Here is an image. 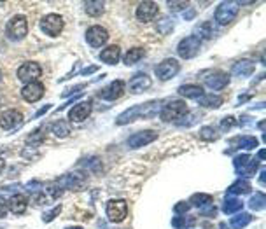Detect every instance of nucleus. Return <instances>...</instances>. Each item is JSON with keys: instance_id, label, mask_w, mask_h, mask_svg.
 Listing matches in <instances>:
<instances>
[{"instance_id": "obj_8", "label": "nucleus", "mask_w": 266, "mask_h": 229, "mask_svg": "<svg viewBox=\"0 0 266 229\" xmlns=\"http://www.w3.org/2000/svg\"><path fill=\"white\" fill-rule=\"evenodd\" d=\"M63 26H65V21L60 14H47L41 19V28L49 37H56L62 34Z\"/></svg>"}, {"instance_id": "obj_5", "label": "nucleus", "mask_w": 266, "mask_h": 229, "mask_svg": "<svg viewBox=\"0 0 266 229\" xmlns=\"http://www.w3.org/2000/svg\"><path fill=\"white\" fill-rule=\"evenodd\" d=\"M233 167L240 177H252L257 172L259 165H257L256 157H252L251 154H240L233 159Z\"/></svg>"}, {"instance_id": "obj_46", "label": "nucleus", "mask_w": 266, "mask_h": 229, "mask_svg": "<svg viewBox=\"0 0 266 229\" xmlns=\"http://www.w3.org/2000/svg\"><path fill=\"white\" fill-rule=\"evenodd\" d=\"M7 214V200L2 198V194H0V219H4Z\"/></svg>"}, {"instance_id": "obj_7", "label": "nucleus", "mask_w": 266, "mask_h": 229, "mask_svg": "<svg viewBox=\"0 0 266 229\" xmlns=\"http://www.w3.org/2000/svg\"><path fill=\"white\" fill-rule=\"evenodd\" d=\"M200 39L194 37V35H189V37H184L181 42H179L177 46V54L181 58H184V60H191L198 54V51H200Z\"/></svg>"}, {"instance_id": "obj_2", "label": "nucleus", "mask_w": 266, "mask_h": 229, "mask_svg": "<svg viewBox=\"0 0 266 229\" xmlns=\"http://www.w3.org/2000/svg\"><path fill=\"white\" fill-rule=\"evenodd\" d=\"M6 35L14 42H19L28 35V19L23 14H16L7 21Z\"/></svg>"}, {"instance_id": "obj_35", "label": "nucleus", "mask_w": 266, "mask_h": 229, "mask_svg": "<svg viewBox=\"0 0 266 229\" xmlns=\"http://www.w3.org/2000/svg\"><path fill=\"white\" fill-rule=\"evenodd\" d=\"M156 28L161 35H168L170 31L173 30V19L170 18H161L160 21L156 23Z\"/></svg>"}, {"instance_id": "obj_31", "label": "nucleus", "mask_w": 266, "mask_h": 229, "mask_svg": "<svg viewBox=\"0 0 266 229\" xmlns=\"http://www.w3.org/2000/svg\"><path fill=\"white\" fill-rule=\"evenodd\" d=\"M231 145H237V149L251 151V149L257 147V138L256 137H238V138H233Z\"/></svg>"}, {"instance_id": "obj_34", "label": "nucleus", "mask_w": 266, "mask_h": 229, "mask_svg": "<svg viewBox=\"0 0 266 229\" xmlns=\"http://www.w3.org/2000/svg\"><path fill=\"white\" fill-rule=\"evenodd\" d=\"M264 205H266V198L263 192H254V196L249 200V207H251L254 212L264 210Z\"/></svg>"}, {"instance_id": "obj_9", "label": "nucleus", "mask_w": 266, "mask_h": 229, "mask_svg": "<svg viewBox=\"0 0 266 229\" xmlns=\"http://www.w3.org/2000/svg\"><path fill=\"white\" fill-rule=\"evenodd\" d=\"M41 76H42V69L37 61H25L18 69V79L21 82H25V84L35 82Z\"/></svg>"}, {"instance_id": "obj_17", "label": "nucleus", "mask_w": 266, "mask_h": 229, "mask_svg": "<svg viewBox=\"0 0 266 229\" xmlns=\"http://www.w3.org/2000/svg\"><path fill=\"white\" fill-rule=\"evenodd\" d=\"M228 84H229V74L222 72V70H214L212 74H209L205 77V86L214 89V91H221Z\"/></svg>"}, {"instance_id": "obj_32", "label": "nucleus", "mask_w": 266, "mask_h": 229, "mask_svg": "<svg viewBox=\"0 0 266 229\" xmlns=\"http://www.w3.org/2000/svg\"><path fill=\"white\" fill-rule=\"evenodd\" d=\"M251 222H252V215L247 214V212H240V214L235 215L231 220H229V224H231L233 229H244L245 226H249Z\"/></svg>"}, {"instance_id": "obj_6", "label": "nucleus", "mask_w": 266, "mask_h": 229, "mask_svg": "<svg viewBox=\"0 0 266 229\" xmlns=\"http://www.w3.org/2000/svg\"><path fill=\"white\" fill-rule=\"evenodd\" d=\"M105 214L110 222H123L128 215V203L125 200H110L105 205Z\"/></svg>"}, {"instance_id": "obj_43", "label": "nucleus", "mask_w": 266, "mask_h": 229, "mask_svg": "<svg viewBox=\"0 0 266 229\" xmlns=\"http://www.w3.org/2000/svg\"><path fill=\"white\" fill-rule=\"evenodd\" d=\"M189 208H191V205L186 203V201H179V203L173 207V210H175V214H188Z\"/></svg>"}, {"instance_id": "obj_3", "label": "nucleus", "mask_w": 266, "mask_h": 229, "mask_svg": "<svg viewBox=\"0 0 266 229\" xmlns=\"http://www.w3.org/2000/svg\"><path fill=\"white\" fill-rule=\"evenodd\" d=\"M188 114V105L184 100H170L160 109V117L165 122H175L181 121Z\"/></svg>"}, {"instance_id": "obj_11", "label": "nucleus", "mask_w": 266, "mask_h": 229, "mask_svg": "<svg viewBox=\"0 0 266 229\" xmlns=\"http://www.w3.org/2000/svg\"><path fill=\"white\" fill-rule=\"evenodd\" d=\"M84 37H86V42H88L91 47H102L107 41H109V31H107L104 26L95 25L86 30Z\"/></svg>"}, {"instance_id": "obj_37", "label": "nucleus", "mask_w": 266, "mask_h": 229, "mask_svg": "<svg viewBox=\"0 0 266 229\" xmlns=\"http://www.w3.org/2000/svg\"><path fill=\"white\" fill-rule=\"evenodd\" d=\"M200 138H201V140H207V142L217 140L216 129H214L212 126H203V128L200 129Z\"/></svg>"}, {"instance_id": "obj_29", "label": "nucleus", "mask_w": 266, "mask_h": 229, "mask_svg": "<svg viewBox=\"0 0 266 229\" xmlns=\"http://www.w3.org/2000/svg\"><path fill=\"white\" fill-rule=\"evenodd\" d=\"M51 132H53L54 137L58 138H67L70 135V124L69 121H63V119H58L51 124Z\"/></svg>"}, {"instance_id": "obj_25", "label": "nucleus", "mask_w": 266, "mask_h": 229, "mask_svg": "<svg viewBox=\"0 0 266 229\" xmlns=\"http://www.w3.org/2000/svg\"><path fill=\"white\" fill-rule=\"evenodd\" d=\"M177 93L184 98H191V100H198V98L203 96V88L198 84H184L177 89Z\"/></svg>"}, {"instance_id": "obj_10", "label": "nucleus", "mask_w": 266, "mask_h": 229, "mask_svg": "<svg viewBox=\"0 0 266 229\" xmlns=\"http://www.w3.org/2000/svg\"><path fill=\"white\" fill-rule=\"evenodd\" d=\"M179 70H181V65H179V61L175 58H166V60H163L160 65H156L154 72H156V77L160 79V81H168V79L177 76Z\"/></svg>"}, {"instance_id": "obj_22", "label": "nucleus", "mask_w": 266, "mask_h": 229, "mask_svg": "<svg viewBox=\"0 0 266 229\" xmlns=\"http://www.w3.org/2000/svg\"><path fill=\"white\" fill-rule=\"evenodd\" d=\"M254 70H256V65H254V61L251 60H240L237 61L235 65H233L231 69V74L237 77H249L254 74Z\"/></svg>"}, {"instance_id": "obj_20", "label": "nucleus", "mask_w": 266, "mask_h": 229, "mask_svg": "<svg viewBox=\"0 0 266 229\" xmlns=\"http://www.w3.org/2000/svg\"><path fill=\"white\" fill-rule=\"evenodd\" d=\"M56 184L60 187L65 191V189H72V191H79V189L82 187V184H84V180H82V177L79 175H72V173H67V175H62L60 179L56 180Z\"/></svg>"}, {"instance_id": "obj_50", "label": "nucleus", "mask_w": 266, "mask_h": 229, "mask_svg": "<svg viewBox=\"0 0 266 229\" xmlns=\"http://www.w3.org/2000/svg\"><path fill=\"white\" fill-rule=\"evenodd\" d=\"M49 107H51V105H46V107H44V109H41V110H39V112H37V114H35V117H41V116H42V114H46V112H47V110H49Z\"/></svg>"}, {"instance_id": "obj_36", "label": "nucleus", "mask_w": 266, "mask_h": 229, "mask_svg": "<svg viewBox=\"0 0 266 229\" xmlns=\"http://www.w3.org/2000/svg\"><path fill=\"white\" fill-rule=\"evenodd\" d=\"M46 129L44 128H37L35 129V132H32L30 133V137H28V144L30 145H39V144H42V142H44V138H46Z\"/></svg>"}, {"instance_id": "obj_56", "label": "nucleus", "mask_w": 266, "mask_h": 229, "mask_svg": "<svg viewBox=\"0 0 266 229\" xmlns=\"http://www.w3.org/2000/svg\"><path fill=\"white\" fill-rule=\"evenodd\" d=\"M0 82H2V70H0Z\"/></svg>"}, {"instance_id": "obj_55", "label": "nucleus", "mask_w": 266, "mask_h": 229, "mask_svg": "<svg viewBox=\"0 0 266 229\" xmlns=\"http://www.w3.org/2000/svg\"><path fill=\"white\" fill-rule=\"evenodd\" d=\"M67 229H82L81 226H74V227H67Z\"/></svg>"}, {"instance_id": "obj_51", "label": "nucleus", "mask_w": 266, "mask_h": 229, "mask_svg": "<svg viewBox=\"0 0 266 229\" xmlns=\"http://www.w3.org/2000/svg\"><path fill=\"white\" fill-rule=\"evenodd\" d=\"M264 177H266V172H264V168L261 170V175H259V184L261 185H264Z\"/></svg>"}, {"instance_id": "obj_18", "label": "nucleus", "mask_w": 266, "mask_h": 229, "mask_svg": "<svg viewBox=\"0 0 266 229\" xmlns=\"http://www.w3.org/2000/svg\"><path fill=\"white\" fill-rule=\"evenodd\" d=\"M91 109H93V105H91L90 100L88 102H79V104H75L74 107L70 109L69 119L74 121V122H82L91 114Z\"/></svg>"}, {"instance_id": "obj_24", "label": "nucleus", "mask_w": 266, "mask_h": 229, "mask_svg": "<svg viewBox=\"0 0 266 229\" xmlns=\"http://www.w3.org/2000/svg\"><path fill=\"white\" fill-rule=\"evenodd\" d=\"M100 60L107 63V65H116V63L121 60V49H119V46L105 47L100 53Z\"/></svg>"}, {"instance_id": "obj_53", "label": "nucleus", "mask_w": 266, "mask_h": 229, "mask_svg": "<svg viewBox=\"0 0 266 229\" xmlns=\"http://www.w3.org/2000/svg\"><path fill=\"white\" fill-rule=\"evenodd\" d=\"M264 156H266V154H264V149H261L259 154H257V157H259L261 161H264Z\"/></svg>"}, {"instance_id": "obj_1", "label": "nucleus", "mask_w": 266, "mask_h": 229, "mask_svg": "<svg viewBox=\"0 0 266 229\" xmlns=\"http://www.w3.org/2000/svg\"><path fill=\"white\" fill-rule=\"evenodd\" d=\"M163 105L161 100H151V102H145L142 105H135V107L125 110L117 116L116 119V124L117 126H125V124H130V122L137 121V119H149V117H154L156 114H160V107Z\"/></svg>"}, {"instance_id": "obj_49", "label": "nucleus", "mask_w": 266, "mask_h": 229, "mask_svg": "<svg viewBox=\"0 0 266 229\" xmlns=\"http://www.w3.org/2000/svg\"><path fill=\"white\" fill-rule=\"evenodd\" d=\"M97 70H98V65H93V67H88V69H82L81 74H82V76H90V74L97 72Z\"/></svg>"}, {"instance_id": "obj_12", "label": "nucleus", "mask_w": 266, "mask_h": 229, "mask_svg": "<svg viewBox=\"0 0 266 229\" xmlns=\"http://www.w3.org/2000/svg\"><path fill=\"white\" fill-rule=\"evenodd\" d=\"M156 138H158V132H154V129H144V132H138L128 138V147L130 149L145 147V145L153 144Z\"/></svg>"}, {"instance_id": "obj_23", "label": "nucleus", "mask_w": 266, "mask_h": 229, "mask_svg": "<svg viewBox=\"0 0 266 229\" xmlns=\"http://www.w3.org/2000/svg\"><path fill=\"white\" fill-rule=\"evenodd\" d=\"M251 191H252V187H251V184H249L247 179H238L229 185L228 189H226V194L235 196L237 198V196H240V194H249Z\"/></svg>"}, {"instance_id": "obj_27", "label": "nucleus", "mask_w": 266, "mask_h": 229, "mask_svg": "<svg viewBox=\"0 0 266 229\" xmlns=\"http://www.w3.org/2000/svg\"><path fill=\"white\" fill-rule=\"evenodd\" d=\"M84 11L88 16L98 18V16L105 13V2H102V0H90V2L84 4Z\"/></svg>"}, {"instance_id": "obj_42", "label": "nucleus", "mask_w": 266, "mask_h": 229, "mask_svg": "<svg viewBox=\"0 0 266 229\" xmlns=\"http://www.w3.org/2000/svg\"><path fill=\"white\" fill-rule=\"evenodd\" d=\"M233 126H237V119L233 116H228V117H224V119L221 121V129H222V132H229Z\"/></svg>"}, {"instance_id": "obj_38", "label": "nucleus", "mask_w": 266, "mask_h": 229, "mask_svg": "<svg viewBox=\"0 0 266 229\" xmlns=\"http://www.w3.org/2000/svg\"><path fill=\"white\" fill-rule=\"evenodd\" d=\"M194 224V219H184V217H173L172 219V226L175 229H186Z\"/></svg>"}, {"instance_id": "obj_52", "label": "nucleus", "mask_w": 266, "mask_h": 229, "mask_svg": "<svg viewBox=\"0 0 266 229\" xmlns=\"http://www.w3.org/2000/svg\"><path fill=\"white\" fill-rule=\"evenodd\" d=\"M4 168H6V161L0 157V175H2V172H4Z\"/></svg>"}, {"instance_id": "obj_21", "label": "nucleus", "mask_w": 266, "mask_h": 229, "mask_svg": "<svg viewBox=\"0 0 266 229\" xmlns=\"http://www.w3.org/2000/svg\"><path fill=\"white\" fill-rule=\"evenodd\" d=\"M26 207H28V200L23 194H14L13 198L7 200V210H11L16 215H21L26 212Z\"/></svg>"}, {"instance_id": "obj_44", "label": "nucleus", "mask_w": 266, "mask_h": 229, "mask_svg": "<svg viewBox=\"0 0 266 229\" xmlns=\"http://www.w3.org/2000/svg\"><path fill=\"white\" fill-rule=\"evenodd\" d=\"M168 7L172 11H181V9H184V7H188V2H168Z\"/></svg>"}, {"instance_id": "obj_13", "label": "nucleus", "mask_w": 266, "mask_h": 229, "mask_svg": "<svg viewBox=\"0 0 266 229\" xmlns=\"http://www.w3.org/2000/svg\"><path fill=\"white\" fill-rule=\"evenodd\" d=\"M44 84L39 81L35 82H28V84L23 86L21 89V98L25 102H28V104H35V102H39L42 96H44Z\"/></svg>"}, {"instance_id": "obj_33", "label": "nucleus", "mask_w": 266, "mask_h": 229, "mask_svg": "<svg viewBox=\"0 0 266 229\" xmlns=\"http://www.w3.org/2000/svg\"><path fill=\"white\" fill-rule=\"evenodd\" d=\"M212 201H214L212 196L205 194V192H196V194H193L191 198H189V203L196 208H203L207 207V205H212Z\"/></svg>"}, {"instance_id": "obj_48", "label": "nucleus", "mask_w": 266, "mask_h": 229, "mask_svg": "<svg viewBox=\"0 0 266 229\" xmlns=\"http://www.w3.org/2000/svg\"><path fill=\"white\" fill-rule=\"evenodd\" d=\"M194 16H196V9H188L186 13H182V18H184V19H193Z\"/></svg>"}, {"instance_id": "obj_41", "label": "nucleus", "mask_w": 266, "mask_h": 229, "mask_svg": "<svg viewBox=\"0 0 266 229\" xmlns=\"http://www.w3.org/2000/svg\"><path fill=\"white\" fill-rule=\"evenodd\" d=\"M60 212H62V205H56V207H53L49 212L42 214V220H44V222H51V220H54L60 215Z\"/></svg>"}, {"instance_id": "obj_14", "label": "nucleus", "mask_w": 266, "mask_h": 229, "mask_svg": "<svg viewBox=\"0 0 266 229\" xmlns=\"http://www.w3.org/2000/svg\"><path fill=\"white\" fill-rule=\"evenodd\" d=\"M158 13H160V7H158L156 2H142L138 4L137 11H135V16H137L138 21L142 23H151L153 19H156Z\"/></svg>"}, {"instance_id": "obj_28", "label": "nucleus", "mask_w": 266, "mask_h": 229, "mask_svg": "<svg viewBox=\"0 0 266 229\" xmlns=\"http://www.w3.org/2000/svg\"><path fill=\"white\" fill-rule=\"evenodd\" d=\"M144 56H145V49H144V47H132L130 51H126L123 61H125V65L130 67V65H135L137 61H140Z\"/></svg>"}, {"instance_id": "obj_4", "label": "nucleus", "mask_w": 266, "mask_h": 229, "mask_svg": "<svg viewBox=\"0 0 266 229\" xmlns=\"http://www.w3.org/2000/svg\"><path fill=\"white\" fill-rule=\"evenodd\" d=\"M238 16V2H233V0H228V2H221L217 6L216 13H214V18L219 25H229V23L235 21V18Z\"/></svg>"}, {"instance_id": "obj_15", "label": "nucleus", "mask_w": 266, "mask_h": 229, "mask_svg": "<svg viewBox=\"0 0 266 229\" xmlns=\"http://www.w3.org/2000/svg\"><path fill=\"white\" fill-rule=\"evenodd\" d=\"M23 122V114L19 110L9 109V110H4L0 114V128L6 129V132H11L14 129L16 126H19Z\"/></svg>"}, {"instance_id": "obj_16", "label": "nucleus", "mask_w": 266, "mask_h": 229, "mask_svg": "<svg viewBox=\"0 0 266 229\" xmlns=\"http://www.w3.org/2000/svg\"><path fill=\"white\" fill-rule=\"evenodd\" d=\"M126 89V84L125 81H112L109 86H105L104 89H102L100 93H98V96L102 98V100H107V102H114L117 100V98L123 96V93H125Z\"/></svg>"}, {"instance_id": "obj_40", "label": "nucleus", "mask_w": 266, "mask_h": 229, "mask_svg": "<svg viewBox=\"0 0 266 229\" xmlns=\"http://www.w3.org/2000/svg\"><path fill=\"white\" fill-rule=\"evenodd\" d=\"M44 192H49V196L53 200H56V198H60V196L63 194V189L60 187V185L56 184V182H53V184H47L46 185V191Z\"/></svg>"}, {"instance_id": "obj_39", "label": "nucleus", "mask_w": 266, "mask_h": 229, "mask_svg": "<svg viewBox=\"0 0 266 229\" xmlns=\"http://www.w3.org/2000/svg\"><path fill=\"white\" fill-rule=\"evenodd\" d=\"M196 31H198V37H203V39H212V35H214V30H212V25H210V23L200 25Z\"/></svg>"}, {"instance_id": "obj_26", "label": "nucleus", "mask_w": 266, "mask_h": 229, "mask_svg": "<svg viewBox=\"0 0 266 229\" xmlns=\"http://www.w3.org/2000/svg\"><path fill=\"white\" fill-rule=\"evenodd\" d=\"M242 208H244V201L235 198V196H226L224 201H222V212L228 215L242 212Z\"/></svg>"}, {"instance_id": "obj_30", "label": "nucleus", "mask_w": 266, "mask_h": 229, "mask_svg": "<svg viewBox=\"0 0 266 229\" xmlns=\"http://www.w3.org/2000/svg\"><path fill=\"white\" fill-rule=\"evenodd\" d=\"M198 104L201 107H207V109H219L222 105V98L219 94H203L201 98H198Z\"/></svg>"}, {"instance_id": "obj_47", "label": "nucleus", "mask_w": 266, "mask_h": 229, "mask_svg": "<svg viewBox=\"0 0 266 229\" xmlns=\"http://www.w3.org/2000/svg\"><path fill=\"white\" fill-rule=\"evenodd\" d=\"M82 88H84V86H82V84L74 86V88H70V89H67V91H63V93H62V96H63V98H67V96H70V94H72L74 91H81Z\"/></svg>"}, {"instance_id": "obj_45", "label": "nucleus", "mask_w": 266, "mask_h": 229, "mask_svg": "<svg viewBox=\"0 0 266 229\" xmlns=\"http://www.w3.org/2000/svg\"><path fill=\"white\" fill-rule=\"evenodd\" d=\"M201 215H207V217L216 215V208H214V205H207V207L201 208Z\"/></svg>"}, {"instance_id": "obj_54", "label": "nucleus", "mask_w": 266, "mask_h": 229, "mask_svg": "<svg viewBox=\"0 0 266 229\" xmlns=\"http://www.w3.org/2000/svg\"><path fill=\"white\" fill-rule=\"evenodd\" d=\"M219 229H229V227H228V226H226V224H224V222H222V224H221V226H219Z\"/></svg>"}, {"instance_id": "obj_19", "label": "nucleus", "mask_w": 266, "mask_h": 229, "mask_svg": "<svg viewBox=\"0 0 266 229\" xmlns=\"http://www.w3.org/2000/svg\"><path fill=\"white\" fill-rule=\"evenodd\" d=\"M151 86H153V79H151L147 74H137V76H133L128 82L130 91L133 93H144Z\"/></svg>"}]
</instances>
